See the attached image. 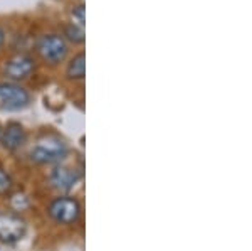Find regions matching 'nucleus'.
Returning a JSON list of instances; mask_svg holds the SVG:
<instances>
[{
	"mask_svg": "<svg viewBox=\"0 0 252 251\" xmlns=\"http://www.w3.org/2000/svg\"><path fill=\"white\" fill-rule=\"evenodd\" d=\"M5 42V31L0 27V47H2V44Z\"/></svg>",
	"mask_w": 252,
	"mask_h": 251,
	"instance_id": "nucleus-14",
	"label": "nucleus"
},
{
	"mask_svg": "<svg viewBox=\"0 0 252 251\" xmlns=\"http://www.w3.org/2000/svg\"><path fill=\"white\" fill-rule=\"evenodd\" d=\"M35 70V61L27 54H17L10 58L5 63L3 72L12 81H22L27 79Z\"/></svg>",
	"mask_w": 252,
	"mask_h": 251,
	"instance_id": "nucleus-6",
	"label": "nucleus"
},
{
	"mask_svg": "<svg viewBox=\"0 0 252 251\" xmlns=\"http://www.w3.org/2000/svg\"><path fill=\"white\" fill-rule=\"evenodd\" d=\"M84 12H86V9H84V3H79V5H76L74 9H72V17H74V20L78 22L76 26L83 27V29H84V20H86V17H84Z\"/></svg>",
	"mask_w": 252,
	"mask_h": 251,
	"instance_id": "nucleus-13",
	"label": "nucleus"
},
{
	"mask_svg": "<svg viewBox=\"0 0 252 251\" xmlns=\"http://www.w3.org/2000/svg\"><path fill=\"white\" fill-rule=\"evenodd\" d=\"M81 179V171L78 169H72L69 165H56L54 171L51 172V182L56 189L63 192H67L74 187Z\"/></svg>",
	"mask_w": 252,
	"mask_h": 251,
	"instance_id": "nucleus-7",
	"label": "nucleus"
},
{
	"mask_svg": "<svg viewBox=\"0 0 252 251\" xmlns=\"http://www.w3.org/2000/svg\"><path fill=\"white\" fill-rule=\"evenodd\" d=\"M10 204L15 211H24L26 208H29V199L24 194H14L10 199Z\"/></svg>",
	"mask_w": 252,
	"mask_h": 251,
	"instance_id": "nucleus-11",
	"label": "nucleus"
},
{
	"mask_svg": "<svg viewBox=\"0 0 252 251\" xmlns=\"http://www.w3.org/2000/svg\"><path fill=\"white\" fill-rule=\"evenodd\" d=\"M64 36H66V39L72 44H83L84 39H86L84 29L79 26H76L74 22H72L71 26H66V29H64Z\"/></svg>",
	"mask_w": 252,
	"mask_h": 251,
	"instance_id": "nucleus-10",
	"label": "nucleus"
},
{
	"mask_svg": "<svg viewBox=\"0 0 252 251\" xmlns=\"http://www.w3.org/2000/svg\"><path fill=\"white\" fill-rule=\"evenodd\" d=\"M0 137H2V127H0Z\"/></svg>",
	"mask_w": 252,
	"mask_h": 251,
	"instance_id": "nucleus-15",
	"label": "nucleus"
},
{
	"mask_svg": "<svg viewBox=\"0 0 252 251\" xmlns=\"http://www.w3.org/2000/svg\"><path fill=\"white\" fill-rule=\"evenodd\" d=\"M66 76L69 79H83L86 76V54L84 52H79L74 58L69 61L67 70H66Z\"/></svg>",
	"mask_w": 252,
	"mask_h": 251,
	"instance_id": "nucleus-9",
	"label": "nucleus"
},
{
	"mask_svg": "<svg viewBox=\"0 0 252 251\" xmlns=\"http://www.w3.org/2000/svg\"><path fill=\"white\" fill-rule=\"evenodd\" d=\"M12 189V179L3 169H0V196L7 194Z\"/></svg>",
	"mask_w": 252,
	"mask_h": 251,
	"instance_id": "nucleus-12",
	"label": "nucleus"
},
{
	"mask_svg": "<svg viewBox=\"0 0 252 251\" xmlns=\"http://www.w3.org/2000/svg\"><path fill=\"white\" fill-rule=\"evenodd\" d=\"M37 54L46 61L47 64H58L66 59L67 56V42L59 34H46L39 37L35 44Z\"/></svg>",
	"mask_w": 252,
	"mask_h": 251,
	"instance_id": "nucleus-2",
	"label": "nucleus"
},
{
	"mask_svg": "<svg viewBox=\"0 0 252 251\" xmlns=\"http://www.w3.org/2000/svg\"><path fill=\"white\" fill-rule=\"evenodd\" d=\"M31 103V93L17 83H0V110L19 111Z\"/></svg>",
	"mask_w": 252,
	"mask_h": 251,
	"instance_id": "nucleus-3",
	"label": "nucleus"
},
{
	"mask_svg": "<svg viewBox=\"0 0 252 251\" xmlns=\"http://www.w3.org/2000/svg\"><path fill=\"white\" fill-rule=\"evenodd\" d=\"M67 155V145L58 135L42 137L31 150V160L35 164H59Z\"/></svg>",
	"mask_w": 252,
	"mask_h": 251,
	"instance_id": "nucleus-1",
	"label": "nucleus"
},
{
	"mask_svg": "<svg viewBox=\"0 0 252 251\" xmlns=\"http://www.w3.org/2000/svg\"><path fill=\"white\" fill-rule=\"evenodd\" d=\"M49 216L59 224H74L81 216L79 201L71 196H61L49 204Z\"/></svg>",
	"mask_w": 252,
	"mask_h": 251,
	"instance_id": "nucleus-4",
	"label": "nucleus"
},
{
	"mask_svg": "<svg viewBox=\"0 0 252 251\" xmlns=\"http://www.w3.org/2000/svg\"><path fill=\"white\" fill-rule=\"evenodd\" d=\"M2 145L10 152H15L19 148H22L27 142V132L24 130V127L17 121H12L5 127V130H2V137H0Z\"/></svg>",
	"mask_w": 252,
	"mask_h": 251,
	"instance_id": "nucleus-8",
	"label": "nucleus"
},
{
	"mask_svg": "<svg viewBox=\"0 0 252 251\" xmlns=\"http://www.w3.org/2000/svg\"><path fill=\"white\" fill-rule=\"evenodd\" d=\"M27 234V224L19 214L10 211L0 213V243L15 245Z\"/></svg>",
	"mask_w": 252,
	"mask_h": 251,
	"instance_id": "nucleus-5",
	"label": "nucleus"
}]
</instances>
